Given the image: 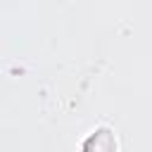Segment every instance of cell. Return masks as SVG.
<instances>
[{"label":"cell","instance_id":"cell-1","mask_svg":"<svg viewBox=\"0 0 152 152\" xmlns=\"http://www.w3.org/2000/svg\"><path fill=\"white\" fill-rule=\"evenodd\" d=\"M83 152H116V135L109 128H95L83 142Z\"/></svg>","mask_w":152,"mask_h":152}]
</instances>
